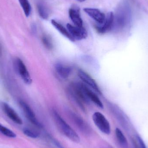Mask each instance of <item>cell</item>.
<instances>
[{
  "label": "cell",
  "mask_w": 148,
  "mask_h": 148,
  "mask_svg": "<svg viewBox=\"0 0 148 148\" xmlns=\"http://www.w3.org/2000/svg\"><path fill=\"white\" fill-rule=\"evenodd\" d=\"M94 123L100 131L107 135H109L111 132L110 126L108 120L104 115L99 112H96L92 116Z\"/></svg>",
  "instance_id": "277c9868"
},
{
  "label": "cell",
  "mask_w": 148,
  "mask_h": 148,
  "mask_svg": "<svg viewBox=\"0 0 148 148\" xmlns=\"http://www.w3.org/2000/svg\"><path fill=\"white\" fill-rule=\"evenodd\" d=\"M77 75L80 79L85 84L91 87L99 94H101V90L95 80L90 75L82 69H79L77 72Z\"/></svg>",
  "instance_id": "9c48e42d"
},
{
  "label": "cell",
  "mask_w": 148,
  "mask_h": 148,
  "mask_svg": "<svg viewBox=\"0 0 148 148\" xmlns=\"http://www.w3.org/2000/svg\"><path fill=\"white\" fill-rule=\"evenodd\" d=\"M3 109L6 115L13 122L16 124L21 125L23 124L22 120L14 110L6 103L3 104Z\"/></svg>",
  "instance_id": "7c38bea8"
},
{
  "label": "cell",
  "mask_w": 148,
  "mask_h": 148,
  "mask_svg": "<svg viewBox=\"0 0 148 148\" xmlns=\"http://www.w3.org/2000/svg\"><path fill=\"white\" fill-rule=\"evenodd\" d=\"M42 43L47 49H52L53 48V44L51 38L47 35H44L42 39Z\"/></svg>",
  "instance_id": "44dd1931"
},
{
  "label": "cell",
  "mask_w": 148,
  "mask_h": 148,
  "mask_svg": "<svg viewBox=\"0 0 148 148\" xmlns=\"http://www.w3.org/2000/svg\"><path fill=\"white\" fill-rule=\"evenodd\" d=\"M76 1H78L80 2H83L85 1V0H76Z\"/></svg>",
  "instance_id": "cb8c5ba5"
},
{
  "label": "cell",
  "mask_w": 148,
  "mask_h": 148,
  "mask_svg": "<svg viewBox=\"0 0 148 148\" xmlns=\"http://www.w3.org/2000/svg\"><path fill=\"white\" fill-rule=\"evenodd\" d=\"M72 116L74 122L75 123L76 125L77 126L78 128L80 129L82 132H83L84 134H89L90 132L89 127L82 118H80L75 114H72Z\"/></svg>",
  "instance_id": "5bb4252c"
},
{
  "label": "cell",
  "mask_w": 148,
  "mask_h": 148,
  "mask_svg": "<svg viewBox=\"0 0 148 148\" xmlns=\"http://www.w3.org/2000/svg\"><path fill=\"white\" fill-rule=\"evenodd\" d=\"M84 86L83 84L79 83H73L70 88L72 95L82 110L84 109V103H88L90 101L85 93Z\"/></svg>",
  "instance_id": "3957f363"
},
{
  "label": "cell",
  "mask_w": 148,
  "mask_h": 148,
  "mask_svg": "<svg viewBox=\"0 0 148 148\" xmlns=\"http://www.w3.org/2000/svg\"><path fill=\"white\" fill-rule=\"evenodd\" d=\"M51 23L55 28L62 35L64 36L66 38H68L71 41L75 42V40L72 37V36L69 32L68 30L65 27H63L61 24L55 20H51Z\"/></svg>",
  "instance_id": "9a60e30c"
},
{
  "label": "cell",
  "mask_w": 148,
  "mask_h": 148,
  "mask_svg": "<svg viewBox=\"0 0 148 148\" xmlns=\"http://www.w3.org/2000/svg\"><path fill=\"white\" fill-rule=\"evenodd\" d=\"M114 14L109 12L107 14L102 26H95V28L99 34H103L113 29L114 24Z\"/></svg>",
  "instance_id": "ba28073f"
},
{
  "label": "cell",
  "mask_w": 148,
  "mask_h": 148,
  "mask_svg": "<svg viewBox=\"0 0 148 148\" xmlns=\"http://www.w3.org/2000/svg\"><path fill=\"white\" fill-rule=\"evenodd\" d=\"M131 19V10L129 5L127 3L120 4L115 14H114L113 28L122 29L129 23Z\"/></svg>",
  "instance_id": "6da1fadb"
},
{
  "label": "cell",
  "mask_w": 148,
  "mask_h": 148,
  "mask_svg": "<svg viewBox=\"0 0 148 148\" xmlns=\"http://www.w3.org/2000/svg\"><path fill=\"white\" fill-rule=\"evenodd\" d=\"M53 115L60 131L67 137L74 142L78 143L80 142V137L72 128L62 119V117L55 110L53 111Z\"/></svg>",
  "instance_id": "7a4b0ae2"
},
{
  "label": "cell",
  "mask_w": 148,
  "mask_h": 148,
  "mask_svg": "<svg viewBox=\"0 0 148 148\" xmlns=\"http://www.w3.org/2000/svg\"><path fill=\"white\" fill-rule=\"evenodd\" d=\"M0 132L3 134L10 138H15L16 137V134L12 130L7 128L0 123Z\"/></svg>",
  "instance_id": "ffe728a7"
},
{
  "label": "cell",
  "mask_w": 148,
  "mask_h": 148,
  "mask_svg": "<svg viewBox=\"0 0 148 148\" xmlns=\"http://www.w3.org/2000/svg\"><path fill=\"white\" fill-rule=\"evenodd\" d=\"M55 70L59 77L62 79L67 78L72 72V68L68 66L57 63L55 66Z\"/></svg>",
  "instance_id": "4fadbf2b"
},
{
  "label": "cell",
  "mask_w": 148,
  "mask_h": 148,
  "mask_svg": "<svg viewBox=\"0 0 148 148\" xmlns=\"http://www.w3.org/2000/svg\"><path fill=\"white\" fill-rule=\"evenodd\" d=\"M25 16L28 17L31 12V6L28 0H18Z\"/></svg>",
  "instance_id": "d6986e66"
},
{
  "label": "cell",
  "mask_w": 148,
  "mask_h": 148,
  "mask_svg": "<svg viewBox=\"0 0 148 148\" xmlns=\"http://www.w3.org/2000/svg\"><path fill=\"white\" fill-rule=\"evenodd\" d=\"M37 11L41 18L47 20L49 16L48 10L42 3H39L37 5Z\"/></svg>",
  "instance_id": "ac0fdd59"
},
{
  "label": "cell",
  "mask_w": 148,
  "mask_h": 148,
  "mask_svg": "<svg viewBox=\"0 0 148 148\" xmlns=\"http://www.w3.org/2000/svg\"><path fill=\"white\" fill-rule=\"evenodd\" d=\"M24 134L32 138H37L39 136V134L37 132L31 130L28 128H24L23 130Z\"/></svg>",
  "instance_id": "7402d4cb"
},
{
  "label": "cell",
  "mask_w": 148,
  "mask_h": 148,
  "mask_svg": "<svg viewBox=\"0 0 148 148\" xmlns=\"http://www.w3.org/2000/svg\"><path fill=\"white\" fill-rule=\"evenodd\" d=\"M20 104L28 120L35 126L38 127H42L41 124L37 120L34 113L29 105L23 101H20Z\"/></svg>",
  "instance_id": "8992f818"
},
{
  "label": "cell",
  "mask_w": 148,
  "mask_h": 148,
  "mask_svg": "<svg viewBox=\"0 0 148 148\" xmlns=\"http://www.w3.org/2000/svg\"><path fill=\"white\" fill-rule=\"evenodd\" d=\"M115 134L116 139L120 146L122 148H128V143L125 136L119 128L115 130Z\"/></svg>",
  "instance_id": "e0dca14e"
},
{
  "label": "cell",
  "mask_w": 148,
  "mask_h": 148,
  "mask_svg": "<svg viewBox=\"0 0 148 148\" xmlns=\"http://www.w3.org/2000/svg\"><path fill=\"white\" fill-rule=\"evenodd\" d=\"M137 140L139 143V147L138 148H147L146 145L144 143V142L143 140L139 136H137Z\"/></svg>",
  "instance_id": "603a6c76"
},
{
  "label": "cell",
  "mask_w": 148,
  "mask_h": 148,
  "mask_svg": "<svg viewBox=\"0 0 148 148\" xmlns=\"http://www.w3.org/2000/svg\"><path fill=\"white\" fill-rule=\"evenodd\" d=\"M84 88L86 95L89 100L94 103L97 107H99L101 108H103V104L94 92L91 91L85 85L84 86Z\"/></svg>",
  "instance_id": "2e32d148"
},
{
  "label": "cell",
  "mask_w": 148,
  "mask_h": 148,
  "mask_svg": "<svg viewBox=\"0 0 148 148\" xmlns=\"http://www.w3.org/2000/svg\"><path fill=\"white\" fill-rule=\"evenodd\" d=\"M66 27L69 32L75 40H80L85 39L88 36V32L83 27H77L68 23Z\"/></svg>",
  "instance_id": "5b68a950"
},
{
  "label": "cell",
  "mask_w": 148,
  "mask_h": 148,
  "mask_svg": "<svg viewBox=\"0 0 148 148\" xmlns=\"http://www.w3.org/2000/svg\"><path fill=\"white\" fill-rule=\"evenodd\" d=\"M16 65L18 73L24 83L27 84H31L32 78L23 61L19 58L16 59Z\"/></svg>",
  "instance_id": "52a82bcc"
},
{
  "label": "cell",
  "mask_w": 148,
  "mask_h": 148,
  "mask_svg": "<svg viewBox=\"0 0 148 148\" xmlns=\"http://www.w3.org/2000/svg\"><path fill=\"white\" fill-rule=\"evenodd\" d=\"M83 10L87 14L93 18L97 22L102 24L104 22L106 16L99 10L92 8H85Z\"/></svg>",
  "instance_id": "30bf717a"
},
{
  "label": "cell",
  "mask_w": 148,
  "mask_h": 148,
  "mask_svg": "<svg viewBox=\"0 0 148 148\" xmlns=\"http://www.w3.org/2000/svg\"><path fill=\"white\" fill-rule=\"evenodd\" d=\"M69 16L75 26L82 27L83 21L81 17L80 9L77 6H74L69 10Z\"/></svg>",
  "instance_id": "8fae6325"
}]
</instances>
